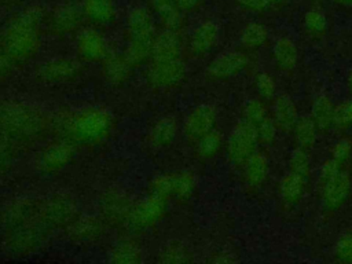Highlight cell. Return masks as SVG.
Instances as JSON below:
<instances>
[{"label": "cell", "instance_id": "cell-14", "mask_svg": "<svg viewBox=\"0 0 352 264\" xmlns=\"http://www.w3.org/2000/svg\"><path fill=\"white\" fill-rule=\"evenodd\" d=\"M157 36L153 12L146 6H132L125 15L126 41L153 43Z\"/></svg>", "mask_w": 352, "mask_h": 264}, {"label": "cell", "instance_id": "cell-16", "mask_svg": "<svg viewBox=\"0 0 352 264\" xmlns=\"http://www.w3.org/2000/svg\"><path fill=\"white\" fill-rule=\"evenodd\" d=\"M248 63L249 58L243 51H226L208 63L205 73L213 81H224L242 73Z\"/></svg>", "mask_w": 352, "mask_h": 264}, {"label": "cell", "instance_id": "cell-31", "mask_svg": "<svg viewBox=\"0 0 352 264\" xmlns=\"http://www.w3.org/2000/svg\"><path fill=\"white\" fill-rule=\"evenodd\" d=\"M336 104L326 94H318L311 104V118L316 124L320 132H326L333 128V117H334Z\"/></svg>", "mask_w": 352, "mask_h": 264}, {"label": "cell", "instance_id": "cell-2", "mask_svg": "<svg viewBox=\"0 0 352 264\" xmlns=\"http://www.w3.org/2000/svg\"><path fill=\"white\" fill-rule=\"evenodd\" d=\"M52 124L62 139L94 146L109 139L114 128V118L104 107L85 106L78 110L59 113Z\"/></svg>", "mask_w": 352, "mask_h": 264}, {"label": "cell", "instance_id": "cell-45", "mask_svg": "<svg viewBox=\"0 0 352 264\" xmlns=\"http://www.w3.org/2000/svg\"><path fill=\"white\" fill-rule=\"evenodd\" d=\"M330 154H331V158L336 160L340 165H344L345 162H348L352 155V139L348 136L338 138L333 143L330 148Z\"/></svg>", "mask_w": 352, "mask_h": 264}, {"label": "cell", "instance_id": "cell-5", "mask_svg": "<svg viewBox=\"0 0 352 264\" xmlns=\"http://www.w3.org/2000/svg\"><path fill=\"white\" fill-rule=\"evenodd\" d=\"M198 188V179L192 170L165 172L150 180V192L165 199H190Z\"/></svg>", "mask_w": 352, "mask_h": 264}, {"label": "cell", "instance_id": "cell-4", "mask_svg": "<svg viewBox=\"0 0 352 264\" xmlns=\"http://www.w3.org/2000/svg\"><path fill=\"white\" fill-rule=\"evenodd\" d=\"M1 243L4 250L14 256H29L43 248L51 228L40 219L4 230Z\"/></svg>", "mask_w": 352, "mask_h": 264}, {"label": "cell", "instance_id": "cell-9", "mask_svg": "<svg viewBox=\"0 0 352 264\" xmlns=\"http://www.w3.org/2000/svg\"><path fill=\"white\" fill-rule=\"evenodd\" d=\"M77 217V204L67 194H55L43 201L40 220L50 228H67Z\"/></svg>", "mask_w": 352, "mask_h": 264}, {"label": "cell", "instance_id": "cell-43", "mask_svg": "<svg viewBox=\"0 0 352 264\" xmlns=\"http://www.w3.org/2000/svg\"><path fill=\"white\" fill-rule=\"evenodd\" d=\"M333 254L337 261L352 264V230H348L338 236Z\"/></svg>", "mask_w": 352, "mask_h": 264}, {"label": "cell", "instance_id": "cell-18", "mask_svg": "<svg viewBox=\"0 0 352 264\" xmlns=\"http://www.w3.org/2000/svg\"><path fill=\"white\" fill-rule=\"evenodd\" d=\"M104 36L94 26L81 28L76 36V52L84 62H102L109 54Z\"/></svg>", "mask_w": 352, "mask_h": 264}, {"label": "cell", "instance_id": "cell-27", "mask_svg": "<svg viewBox=\"0 0 352 264\" xmlns=\"http://www.w3.org/2000/svg\"><path fill=\"white\" fill-rule=\"evenodd\" d=\"M270 160L265 153L254 151L242 164V176L249 187H260L268 177Z\"/></svg>", "mask_w": 352, "mask_h": 264}, {"label": "cell", "instance_id": "cell-42", "mask_svg": "<svg viewBox=\"0 0 352 264\" xmlns=\"http://www.w3.org/2000/svg\"><path fill=\"white\" fill-rule=\"evenodd\" d=\"M254 85L258 96L263 100H271L275 98L276 92V82L271 73L268 72H258L254 78Z\"/></svg>", "mask_w": 352, "mask_h": 264}, {"label": "cell", "instance_id": "cell-53", "mask_svg": "<svg viewBox=\"0 0 352 264\" xmlns=\"http://www.w3.org/2000/svg\"><path fill=\"white\" fill-rule=\"evenodd\" d=\"M271 7H276V6H283V4H287L290 0H268Z\"/></svg>", "mask_w": 352, "mask_h": 264}, {"label": "cell", "instance_id": "cell-8", "mask_svg": "<svg viewBox=\"0 0 352 264\" xmlns=\"http://www.w3.org/2000/svg\"><path fill=\"white\" fill-rule=\"evenodd\" d=\"M186 77L187 66L182 58L150 62V66L146 72V80L148 85L157 89H173L179 87L186 80Z\"/></svg>", "mask_w": 352, "mask_h": 264}, {"label": "cell", "instance_id": "cell-55", "mask_svg": "<svg viewBox=\"0 0 352 264\" xmlns=\"http://www.w3.org/2000/svg\"><path fill=\"white\" fill-rule=\"evenodd\" d=\"M150 1H151V0H150Z\"/></svg>", "mask_w": 352, "mask_h": 264}, {"label": "cell", "instance_id": "cell-38", "mask_svg": "<svg viewBox=\"0 0 352 264\" xmlns=\"http://www.w3.org/2000/svg\"><path fill=\"white\" fill-rule=\"evenodd\" d=\"M153 43L147 41H126L122 55L132 67L142 66L151 58Z\"/></svg>", "mask_w": 352, "mask_h": 264}, {"label": "cell", "instance_id": "cell-6", "mask_svg": "<svg viewBox=\"0 0 352 264\" xmlns=\"http://www.w3.org/2000/svg\"><path fill=\"white\" fill-rule=\"evenodd\" d=\"M168 199L155 194H148L133 202L129 212L126 226L135 232H144L155 227L165 216Z\"/></svg>", "mask_w": 352, "mask_h": 264}, {"label": "cell", "instance_id": "cell-1", "mask_svg": "<svg viewBox=\"0 0 352 264\" xmlns=\"http://www.w3.org/2000/svg\"><path fill=\"white\" fill-rule=\"evenodd\" d=\"M47 14L41 4H30L6 23L0 34V48L11 62L22 63L36 56L41 47L40 28Z\"/></svg>", "mask_w": 352, "mask_h": 264}, {"label": "cell", "instance_id": "cell-28", "mask_svg": "<svg viewBox=\"0 0 352 264\" xmlns=\"http://www.w3.org/2000/svg\"><path fill=\"white\" fill-rule=\"evenodd\" d=\"M151 7L164 29L177 33L183 29L184 12L173 0H151Z\"/></svg>", "mask_w": 352, "mask_h": 264}, {"label": "cell", "instance_id": "cell-13", "mask_svg": "<svg viewBox=\"0 0 352 264\" xmlns=\"http://www.w3.org/2000/svg\"><path fill=\"white\" fill-rule=\"evenodd\" d=\"M76 155V143L60 139L47 144L37 157V168L44 175H54L63 170Z\"/></svg>", "mask_w": 352, "mask_h": 264}, {"label": "cell", "instance_id": "cell-12", "mask_svg": "<svg viewBox=\"0 0 352 264\" xmlns=\"http://www.w3.org/2000/svg\"><path fill=\"white\" fill-rule=\"evenodd\" d=\"M132 205L133 202L125 190L120 187H110L103 191L99 199L100 217L110 226L126 224Z\"/></svg>", "mask_w": 352, "mask_h": 264}, {"label": "cell", "instance_id": "cell-35", "mask_svg": "<svg viewBox=\"0 0 352 264\" xmlns=\"http://www.w3.org/2000/svg\"><path fill=\"white\" fill-rule=\"evenodd\" d=\"M268 38H270L268 29L258 22H249L248 25L243 26L239 34V43L248 51L260 50L267 44Z\"/></svg>", "mask_w": 352, "mask_h": 264}, {"label": "cell", "instance_id": "cell-24", "mask_svg": "<svg viewBox=\"0 0 352 264\" xmlns=\"http://www.w3.org/2000/svg\"><path fill=\"white\" fill-rule=\"evenodd\" d=\"M132 69L133 67L125 59L122 52L116 54V52L109 51V54L102 60L103 78L114 87L125 84L131 78Z\"/></svg>", "mask_w": 352, "mask_h": 264}, {"label": "cell", "instance_id": "cell-15", "mask_svg": "<svg viewBox=\"0 0 352 264\" xmlns=\"http://www.w3.org/2000/svg\"><path fill=\"white\" fill-rule=\"evenodd\" d=\"M217 109L210 103H201L194 106L183 121L184 138L195 143L201 136L216 128Z\"/></svg>", "mask_w": 352, "mask_h": 264}, {"label": "cell", "instance_id": "cell-3", "mask_svg": "<svg viewBox=\"0 0 352 264\" xmlns=\"http://www.w3.org/2000/svg\"><path fill=\"white\" fill-rule=\"evenodd\" d=\"M48 126L44 114L22 102H8L0 107V131L12 140L40 138Z\"/></svg>", "mask_w": 352, "mask_h": 264}, {"label": "cell", "instance_id": "cell-32", "mask_svg": "<svg viewBox=\"0 0 352 264\" xmlns=\"http://www.w3.org/2000/svg\"><path fill=\"white\" fill-rule=\"evenodd\" d=\"M318 132L319 129L314 122V120L311 118V116H300L290 133L293 135V139L297 147H301L309 151L316 144Z\"/></svg>", "mask_w": 352, "mask_h": 264}, {"label": "cell", "instance_id": "cell-39", "mask_svg": "<svg viewBox=\"0 0 352 264\" xmlns=\"http://www.w3.org/2000/svg\"><path fill=\"white\" fill-rule=\"evenodd\" d=\"M289 170L304 177L307 182L311 176V158L307 150L294 147L289 155Z\"/></svg>", "mask_w": 352, "mask_h": 264}, {"label": "cell", "instance_id": "cell-29", "mask_svg": "<svg viewBox=\"0 0 352 264\" xmlns=\"http://www.w3.org/2000/svg\"><path fill=\"white\" fill-rule=\"evenodd\" d=\"M272 60L282 72H292L298 63V48L293 38L280 36L272 45Z\"/></svg>", "mask_w": 352, "mask_h": 264}, {"label": "cell", "instance_id": "cell-44", "mask_svg": "<svg viewBox=\"0 0 352 264\" xmlns=\"http://www.w3.org/2000/svg\"><path fill=\"white\" fill-rule=\"evenodd\" d=\"M256 126V132H257V139L260 144L264 146H270L276 140V135H278V126L274 121V118L271 116H267L263 121H260Z\"/></svg>", "mask_w": 352, "mask_h": 264}, {"label": "cell", "instance_id": "cell-22", "mask_svg": "<svg viewBox=\"0 0 352 264\" xmlns=\"http://www.w3.org/2000/svg\"><path fill=\"white\" fill-rule=\"evenodd\" d=\"M177 132V120L173 116H164L154 121L153 125L148 128L146 142L148 147L154 150H161L170 146L175 142Z\"/></svg>", "mask_w": 352, "mask_h": 264}, {"label": "cell", "instance_id": "cell-21", "mask_svg": "<svg viewBox=\"0 0 352 264\" xmlns=\"http://www.w3.org/2000/svg\"><path fill=\"white\" fill-rule=\"evenodd\" d=\"M220 28L213 19L199 21L191 30L188 48L192 55L204 56L209 54L219 43Z\"/></svg>", "mask_w": 352, "mask_h": 264}, {"label": "cell", "instance_id": "cell-17", "mask_svg": "<svg viewBox=\"0 0 352 264\" xmlns=\"http://www.w3.org/2000/svg\"><path fill=\"white\" fill-rule=\"evenodd\" d=\"M43 201L34 198H15L0 210V223L4 228L21 226L40 219Z\"/></svg>", "mask_w": 352, "mask_h": 264}, {"label": "cell", "instance_id": "cell-26", "mask_svg": "<svg viewBox=\"0 0 352 264\" xmlns=\"http://www.w3.org/2000/svg\"><path fill=\"white\" fill-rule=\"evenodd\" d=\"M282 132H292L296 121L298 120V109L290 95L280 94L274 99L271 116Z\"/></svg>", "mask_w": 352, "mask_h": 264}, {"label": "cell", "instance_id": "cell-52", "mask_svg": "<svg viewBox=\"0 0 352 264\" xmlns=\"http://www.w3.org/2000/svg\"><path fill=\"white\" fill-rule=\"evenodd\" d=\"M346 85H348V91L352 94V67L349 69V72L346 74Z\"/></svg>", "mask_w": 352, "mask_h": 264}, {"label": "cell", "instance_id": "cell-20", "mask_svg": "<svg viewBox=\"0 0 352 264\" xmlns=\"http://www.w3.org/2000/svg\"><path fill=\"white\" fill-rule=\"evenodd\" d=\"M104 220L98 216H77L66 228L72 242L78 245H92L98 242L104 232Z\"/></svg>", "mask_w": 352, "mask_h": 264}, {"label": "cell", "instance_id": "cell-11", "mask_svg": "<svg viewBox=\"0 0 352 264\" xmlns=\"http://www.w3.org/2000/svg\"><path fill=\"white\" fill-rule=\"evenodd\" d=\"M82 72L81 62L69 56H54L37 69V78L45 84H66L77 80Z\"/></svg>", "mask_w": 352, "mask_h": 264}, {"label": "cell", "instance_id": "cell-10", "mask_svg": "<svg viewBox=\"0 0 352 264\" xmlns=\"http://www.w3.org/2000/svg\"><path fill=\"white\" fill-rule=\"evenodd\" d=\"M84 15L77 1L66 0L55 6L48 14L45 23L48 30L55 36H67L81 29Z\"/></svg>", "mask_w": 352, "mask_h": 264}, {"label": "cell", "instance_id": "cell-51", "mask_svg": "<svg viewBox=\"0 0 352 264\" xmlns=\"http://www.w3.org/2000/svg\"><path fill=\"white\" fill-rule=\"evenodd\" d=\"M236 258L232 257L231 253L228 252H217V253H213V257L210 258V261L213 263H232L235 261Z\"/></svg>", "mask_w": 352, "mask_h": 264}, {"label": "cell", "instance_id": "cell-40", "mask_svg": "<svg viewBox=\"0 0 352 264\" xmlns=\"http://www.w3.org/2000/svg\"><path fill=\"white\" fill-rule=\"evenodd\" d=\"M242 116H243L245 121H248L253 125H257L260 121H263L270 114H268V109L261 98H252L245 102V104L242 107Z\"/></svg>", "mask_w": 352, "mask_h": 264}, {"label": "cell", "instance_id": "cell-7", "mask_svg": "<svg viewBox=\"0 0 352 264\" xmlns=\"http://www.w3.org/2000/svg\"><path fill=\"white\" fill-rule=\"evenodd\" d=\"M257 144L256 126L245 120L238 121L226 140L228 161L234 165H242L257 150Z\"/></svg>", "mask_w": 352, "mask_h": 264}, {"label": "cell", "instance_id": "cell-37", "mask_svg": "<svg viewBox=\"0 0 352 264\" xmlns=\"http://www.w3.org/2000/svg\"><path fill=\"white\" fill-rule=\"evenodd\" d=\"M158 260L162 263H188L192 260V252L180 241H169L162 246Z\"/></svg>", "mask_w": 352, "mask_h": 264}, {"label": "cell", "instance_id": "cell-54", "mask_svg": "<svg viewBox=\"0 0 352 264\" xmlns=\"http://www.w3.org/2000/svg\"><path fill=\"white\" fill-rule=\"evenodd\" d=\"M341 4H346V6H352V0H337Z\"/></svg>", "mask_w": 352, "mask_h": 264}, {"label": "cell", "instance_id": "cell-25", "mask_svg": "<svg viewBox=\"0 0 352 264\" xmlns=\"http://www.w3.org/2000/svg\"><path fill=\"white\" fill-rule=\"evenodd\" d=\"M180 54H182V40L179 37V33L164 29L161 33H157L153 41L150 62L177 59L180 58Z\"/></svg>", "mask_w": 352, "mask_h": 264}, {"label": "cell", "instance_id": "cell-34", "mask_svg": "<svg viewBox=\"0 0 352 264\" xmlns=\"http://www.w3.org/2000/svg\"><path fill=\"white\" fill-rule=\"evenodd\" d=\"M224 146H226V140H224L223 133L219 129L214 128L210 132H208L204 136H201L194 143L195 155L199 160H202V161L212 160V158H214L221 151V148Z\"/></svg>", "mask_w": 352, "mask_h": 264}, {"label": "cell", "instance_id": "cell-50", "mask_svg": "<svg viewBox=\"0 0 352 264\" xmlns=\"http://www.w3.org/2000/svg\"><path fill=\"white\" fill-rule=\"evenodd\" d=\"M11 63L12 62L3 52H0V81H3L8 76Z\"/></svg>", "mask_w": 352, "mask_h": 264}, {"label": "cell", "instance_id": "cell-48", "mask_svg": "<svg viewBox=\"0 0 352 264\" xmlns=\"http://www.w3.org/2000/svg\"><path fill=\"white\" fill-rule=\"evenodd\" d=\"M10 162H11V150L6 144V142L0 140V175L6 172Z\"/></svg>", "mask_w": 352, "mask_h": 264}, {"label": "cell", "instance_id": "cell-19", "mask_svg": "<svg viewBox=\"0 0 352 264\" xmlns=\"http://www.w3.org/2000/svg\"><path fill=\"white\" fill-rule=\"evenodd\" d=\"M352 190V177L348 170L340 172L329 182L320 186V202L324 210L334 212L340 209L349 198Z\"/></svg>", "mask_w": 352, "mask_h": 264}, {"label": "cell", "instance_id": "cell-41", "mask_svg": "<svg viewBox=\"0 0 352 264\" xmlns=\"http://www.w3.org/2000/svg\"><path fill=\"white\" fill-rule=\"evenodd\" d=\"M333 128L338 131H346L352 128V98L342 100L334 107Z\"/></svg>", "mask_w": 352, "mask_h": 264}, {"label": "cell", "instance_id": "cell-47", "mask_svg": "<svg viewBox=\"0 0 352 264\" xmlns=\"http://www.w3.org/2000/svg\"><path fill=\"white\" fill-rule=\"evenodd\" d=\"M241 8L250 12H264L271 8L268 0H234Z\"/></svg>", "mask_w": 352, "mask_h": 264}, {"label": "cell", "instance_id": "cell-33", "mask_svg": "<svg viewBox=\"0 0 352 264\" xmlns=\"http://www.w3.org/2000/svg\"><path fill=\"white\" fill-rule=\"evenodd\" d=\"M143 260L142 248L129 239H124L117 242L110 250L107 256V261L114 264H136Z\"/></svg>", "mask_w": 352, "mask_h": 264}, {"label": "cell", "instance_id": "cell-23", "mask_svg": "<svg viewBox=\"0 0 352 264\" xmlns=\"http://www.w3.org/2000/svg\"><path fill=\"white\" fill-rule=\"evenodd\" d=\"M80 6L84 19L94 25H110L117 18L116 0H81Z\"/></svg>", "mask_w": 352, "mask_h": 264}, {"label": "cell", "instance_id": "cell-49", "mask_svg": "<svg viewBox=\"0 0 352 264\" xmlns=\"http://www.w3.org/2000/svg\"><path fill=\"white\" fill-rule=\"evenodd\" d=\"M176 6L186 14V12H192L198 10L205 0H173Z\"/></svg>", "mask_w": 352, "mask_h": 264}, {"label": "cell", "instance_id": "cell-46", "mask_svg": "<svg viewBox=\"0 0 352 264\" xmlns=\"http://www.w3.org/2000/svg\"><path fill=\"white\" fill-rule=\"evenodd\" d=\"M342 165H340L336 160H333L331 157L324 160L319 168V184H324L326 182H329L331 177H334Z\"/></svg>", "mask_w": 352, "mask_h": 264}, {"label": "cell", "instance_id": "cell-30", "mask_svg": "<svg viewBox=\"0 0 352 264\" xmlns=\"http://www.w3.org/2000/svg\"><path fill=\"white\" fill-rule=\"evenodd\" d=\"M305 186H307V180L304 177L289 170L279 180V184H278L279 197L286 205H296L304 197Z\"/></svg>", "mask_w": 352, "mask_h": 264}, {"label": "cell", "instance_id": "cell-36", "mask_svg": "<svg viewBox=\"0 0 352 264\" xmlns=\"http://www.w3.org/2000/svg\"><path fill=\"white\" fill-rule=\"evenodd\" d=\"M302 26L305 33L312 38H320L327 33L329 19L323 10L314 7L305 11L302 16Z\"/></svg>", "mask_w": 352, "mask_h": 264}]
</instances>
